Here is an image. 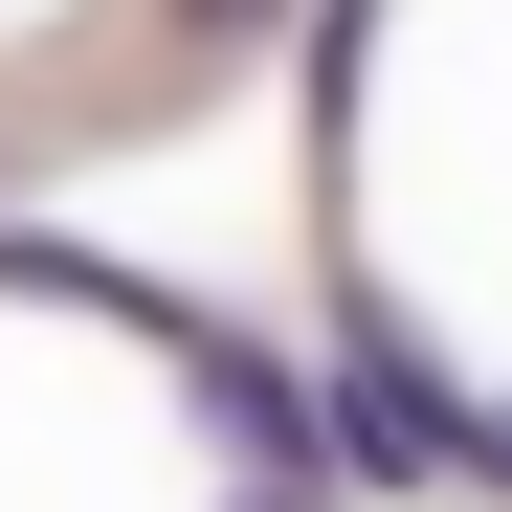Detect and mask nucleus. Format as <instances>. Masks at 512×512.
I'll list each match as a JSON object with an SVG mask.
<instances>
[{"mask_svg":"<svg viewBox=\"0 0 512 512\" xmlns=\"http://www.w3.org/2000/svg\"><path fill=\"white\" fill-rule=\"evenodd\" d=\"M446 423H468V401H423V357H401L379 312L334 334V401H312V446L357 468V490H423V468H446Z\"/></svg>","mask_w":512,"mask_h":512,"instance_id":"1","label":"nucleus"},{"mask_svg":"<svg viewBox=\"0 0 512 512\" xmlns=\"http://www.w3.org/2000/svg\"><path fill=\"white\" fill-rule=\"evenodd\" d=\"M446 468H490V490H512V423H446Z\"/></svg>","mask_w":512,"mask_h":512,"instance_id":"2","label":"nucleus"},{"mask_svg":"<svg viewBox=\"0 0 512 512\" xmlns=\"http://www.w3.org/2000/svg\"><path fill=\"white\" fill-rule=\"evenodd\" d=\"M245 512H312V490H290V468H268V490H245Z\"/></svg>","mask_w":512,"mask_h":512,"instance_id":"3","label":"nucleus"},{"mask_svg":"<svg viewBox=\"0 0 512 512\" xmlns=\"http://www.w3.org/2000/svg\"><path fill=\"white\" fill-rule=\"evenodd\" d=\"M179 23H245V0H179Z\"/></svg>","mask_w":512,"mask_h":512,"instance_id":"4","label":"nucleus"}]
</instances>
